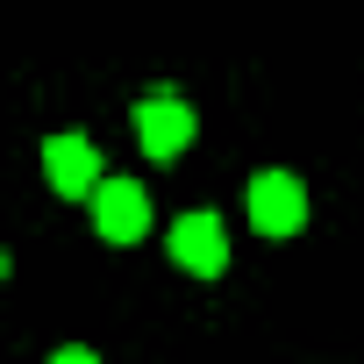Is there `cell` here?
Masks as SVG:
<instances>
[{
    "instance_id": "6da1fadb",
    "label": "cell",
    "mask_w": 364,
    "mask_h": 364,
    "mask_svg": "<svg viewBox=\"0 0 364 364\" xmlns=\"http://www.w3.org/2000/svg\"><path fill=\"white\" fill-rule=\"evenodd\" d=\"M193 129H200V122H193V107L178 100V93H150V100L136 107V136H143V150H150L157 164H171L178 150H186Z\"/></svg>"
},
{
    "instance_id": "7a4b0ae2",
    "label": "cell",
    "mask_w": 364,
    "mask_h": 364,
    "mask_svg": "<svg viewBox=\"0 0 364 364\" xmlns=\"http://www.w3.org/2000/svg\"><path fill=\"white\" fill-rule=\"evenodd\" d=\"M250 222L264 236H293L307 222V186H300L293 171H257L250 178Z\"/></svg>"
},
{
    "instance_id": "3957f363",
    "label": "cell",
    "mask_w": 364,
    "mask_h": 364,
    "mask_svg": "<svg viewBox=\"0 0 364 364\" xmlns=\"http://www.w3.org/2000/svg\"><path fill=\"white\" fill-rule=\"evenodd\" d=\"M171 264H186L193 279H222L229 272V236L215 215H178L171 222Z\"/></svg>"
},
{
    "instance_id": "277c9868",
    "label": "cell",
    "mask_w": 364,
    "mask_h": 364,
    "mask_svg": "<svg viewBox=\"0 0 364 364\" xmlns=\"http://www.w3.org/2000/svg\"><path fill=\"white\" fill-rule=\"evenodd\" d=\"M93 222L107 243H136L150 229V193L136 186V178H100V193H93Z\"/></svg>"
},
{
    "instance_id": "5b68a950",
    "label": "cell",
    "mask_w": 364,
    "mask_h": 364,
    "mask_svg": "<svg viewBox=\"0 0 364 364\" xmlns=\"http://www.w3.org/2000/svg\"><path fill=\"white\" fill-rule=\"evenodd\" d=\"M43 171L58 193H100V150L86 136H50L43 143Z\"/></svg>"
},
{
    "instance_id": "8992f818",
    "label": "cell",
    "mask_w": 364,
    "mask_h": 364,
    "mask_svg": "<svg viewBox=\"0 0 364 364\" xmlns=\"http://www.w3.org/2000/svg\"><path fill=\"white\" fill-rule=\"evenodd\" d=\"M50 364H100V357H93V350H79V343H72V350H50Z\"/></svg>"
}]
</instances>
